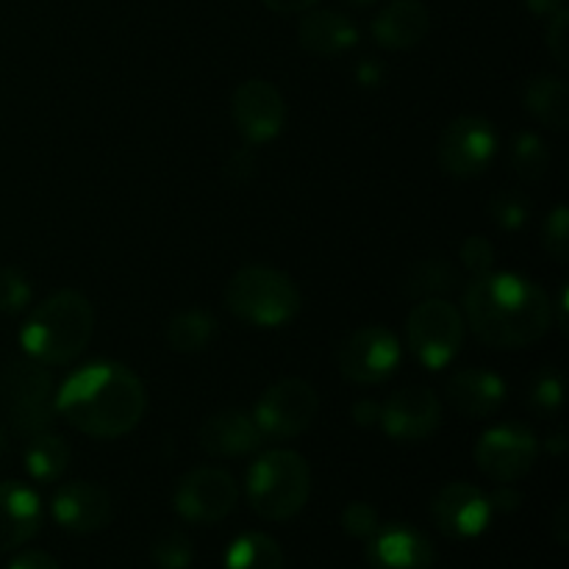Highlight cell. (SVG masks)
Segmentation results:
<instances>
[{
	"label": "cell",
	"mask_w": 569,
	"mask_h": 569,
	"mask_svg": "<svg viewBox=\"0 0 569 569\" xmlns=\"http://www.w3.org/2000/svg\"><path fill=\"white\" fill-rule=\"evenodd\" d=\"M465 322L489 348H528L553 326V303L531 278L492 270L467 283Z\"/></svg>",
	"instance_id": "obj_1"
},
{
	"label": "cell",
	"mask_w": 569,
	"mask_h": 569,
	"mask_svg": "<svg viewBox=\"0 0 569 569\" xmlns=\"http://www.w3.org/2000/svg\"><path fill=\"white\" fill-rule=\"evenodd\" d=\"M144 409V383L117 361H94L70 372L56 392V415L92 439L126 437L139 426Z\"/></svg>",
	"instance_id": "obj_2"
},
{
	"label": "cell",
	"mask_w": 569,
	"mask_h": 569,
	"mask_svg": "<svg viewBox=\"0 0 569 569\" xmlns=\"http://www.w3.org/2000/svg\"><path fill=\"white\" fill-rule=\"evenodd\" d=\"M92 333V303L76 289H61L28 315L20 331V345L37 365L61 367L76 361L89 348Z\"/></svg>",
	"instance_id": "obj_3"
},
{
	"label": "cell",
	"mask_w": 569,
	"mask_h": 569,
	"mask_svg": "<svg viewBox=\"0 0 569 569\" xmlns=\"http://www.w3.org/2000/svg\"><path fill=\"white\" fill-rule=\"evenodd\" d=\"M311 495L309 461L295 450H267L248 470V500L270 522L292 520Z\"/></svg>",
	"instance_id": "obj_4"
},
{
	"label": "cell",
	"mask_w": 569,
	"mask_h": 569,
	"mask_svg": "<svg viewBox=\"0 0 569 569\" xmlns=\"http://www.w3.org/2000/svg\"><path fill=\"white\" fill-rule=\"evenodd\" d=\"M226 303L248 326L281 328L298 317L300 292L287 272L248 264L228 281Z\"/></svg>",
	"instance_id": "obj_5"
},
{
	"label": "cell",
	"mask_w": 569,
	"mask_h": 569,
	"mask_svg": "<svg viewBox=\"0 0 569 569\" xmlns=\"http://www.w3.org/2000/svg\"><path fill=\"white\" fill-rule=\"evenodd\" d=\"M465 315L445 298H426L406 320L409 345L422 367L445 370L465 345Z\"/></svg>",
	"instance_id": "obj_6"
},
{
	"label": "cell",
	"mask_w": 569,
	"mask_h": 569,
	"mask_svg": "<svg viewBox=\"0 0 569 569\" xmlns=\"http://www.w3.org/2000/svg\"><path fill=\"white\" fill-rule=\"evenodd\" d=\"M3 403L9 420L22 437H33L53 426L56 420V383L53 376L37 361H17L6 370Z\"/></svg>",
	"instance_id": "obj_7"
},
{
	"label": "cell",
	"mask_w": 569,
	"mask_h": 569,
	"mask_svg": "<svg viewBox=\"0 0 569 569\" xmlns=\"http://www.w3.org/2000/svg\"><path fill=\"white\" fill-rule=\"evenodd\" d=\"M317 411H320L317 389L303 378H283L264 389L253 409V420L264 442H289L309 431Z\"/></svg>",
	"instance_id": "obj_8"
},
{
	"label": "cell",
	"mask_w": 569,
	"mask_h": 569,
	"mask_svg": "<svg viewBox=\"0 0 569 569\" xmlns=\"http://www.w3.org/2000/svg\"><path fill=\"white\" fill-rule=\"evenodd\" d=\"M476 465L489 481L515 483L533 470L539 459V442L531 428L520 422H503L478 437Z\"/></svg>",
	"instance_id": "obj_9"
},
{
	"label": "cell",
	"mask_w": 569,
	"mask_h": 569,
	"mask_svg": "<svg viewBox=\"0 0 569 569\" xmlns=\"http://www.w3.org/2000/svg\"><path fill=\"white\" fill-rule=\"evenodd\" d=\"M498 153V131L483 117H456L448 122L437 144L439 167L450 178H478L489 170Z\"/></svg>",
	"instance_id": "obj_10"
},
{
	"label": "cell",
	"mask_w": 569,
	"mask_h": 569,
	"mask_svg": "<svg viewBox=\"0 0 569 569\" xmlns=\"http://www.w3.org/2000/svg\"><path fill=\"white\" fill-rule=\"evenodd\" d=\"M400 339L383 326H367L350 333L339 348V372L348 381L372 387L395 376L400 367Z\"/></svg>",
	"instance_id": "obj_11"
},
{
	"label": "cell",
	"mask_w": 569,
	"mask_h": 569,
	"mask_svg": "<svg viewBox=\"0 0 569 569\" xmlns=\"http://www.w3.org/2000/svg\"><path fill=\"white\" fill-rule=\"evenodd\" d=\"M239 487L231 472L217 470V467H200V470L187 472L178 481L172 506L187 522L198 526H211L220 522L237 509Z\"/></svg>",
	"instance_id": "obj_12"
},
{
	"label": "cell",
	"mask_w": 569,
	"mask_h": 569,
	"mask_svg": "<svg viewBox=\"0 0 569 569\" xmlns=\"http://www.w3.org/2000/svg\"><path fill=\"white\" fill-rule=\"evenodd\" d=\"M231 114L237 131L253 148V144L272 142L281 133L283 122H287V103L270 81L250 78V81L239 83V89L233 92Z\"/></svg>",
	"instance_id": "obj_13"
},
{
	"label": "cell",
	"mask_w": 569,
	"mask_h": 569,
	"mask_svg": "<svg viewBox=\"0 0 569 569\" xmlns=\"http://www.w3.org/2000/svg\"><path fill=\"white\" fill-rule=\"evenodd\" d=\"M433 522L448 539H476L492 522V503L489 495L472 483H448L439 489L431 506Z\"/></svg>",
	"instance_id": "obj_14"
},
{
	"label": "cell",
	"mask_w": 569,
	"mask_h": 569,
	"mask_svg": "<svg viewBox=\"0 0 569 569\" xmlns=\"http://www.w3.org/2000/svg\"><path fill=\"white\" fill-rule=\"evenodd\" d=\"M381 428L398 442H422L442 422V403L428 387H409L395 392L381 406Z\"/></svg>",
	"instance_id": "obj_15"
},
{
	"label": "cell",
	"mask_w": 569,
	"mask_h": 569,
	"mask_svg": "<svg viewBox=\"0 0 569 569\" xmlns=\"http://www.w3.org/2000/svg\"><path fill=\"white\" fill-rule=\"evenodd\" d=\"M50 515L70 533H98L111 522V498L103 487L92 481L64 483L50 500Z\"/></svg>",
	"instance_id": "obj_16"
},
{
	"label": "cell",
	"mask_w": 569,
	"mask_h": 569,
	"mask_svg": "<svg viewBox=\"0 0 569 569\" xmlns=\"http://www.w3.org/2000/svg\"><path fill=\"white\" fill-rule=\"evenodd\" d=\"M367 565L372 569H431L433 545L411 526H381L367 539Z\"/></svg>",
	"instance_id": "obj_17"
},
{
	"label": "cell",
	"mask_w": 569,
	"mask_h": 569,
	"mask_svg": "<svg viewBox=\"0 0 569 569\" xmlns=\"http://www.w3.org/2000/svg\"><path fill=\"white\" fill-rule=\"evenodd\" d=\"M506 395H509V387L498 372L476 370V367L453 372L445 383L448 403L467 420H483V417L498 415L500 406L506 403Z\"/></svg>",
	"instance_id": "obj_18"
},
{
	"label": "cell",
	"mask_w": 569,
	"mask_h": 569,
	"mask_svg": "<svg viewBox=\"0 0 569 569\" xmlns=\"http://www.w3.org/2000/svg\"><path fill=\"white\" fill-rule=\"evenodd\" d=\"M198 442L206 453L217 456V459H239V456L256 453L264 445V437H261L253 415L239 409H226L211 415L200 426Z\"/></svg>",
	"instance_id": "obj_19"
},
{
	"label": "cell",
	"mask_w": 569,
	"mask_h": 569,
	"mask_svg": "<svg viewBox=\"0 0 569 569\" xmlns=\"http://www.w3.org/2000/svg\"><path fill=\"white\" fill-rule=\"evenodd\" d=\"M42 526V500L31 487L17 481L0 483V553L22 548Z\"/></svg>",
	"instance_id": "obj_20"
},
{
	"label": "cell",
	"mask_w": 569,
	"mask_h": 569,
	"mask_svg": "<svg viewBox=\"0 0 569 569\" xmlns=\"http://www.w3.org/2000/svg\"><path fill=\"white\" fill-rule=\"evenodd\" d=\"M431 14L422 0H392L372 20V39L387 50H409L428 37Z\"/></svg>",
	"instance_id": "obj_21"
},
{
	"label": "cell",
	"mask_w": 569,
	"mask_h": 569,
	"mask_svg": "<svg viewBox=\"0 0 569 569\" xmlns=\"http://www.w3.org/2000/svg\"><path fill=\"white\" fill-rule=\"evenodd\" d=\"M298 42L311 56H342L345 50L356 48L359 28L350 17L339 11H309L298 26Z\"/></svg>",
	"instance_id": "obj_22"
},
{
	"label": "cell",
	"mask_w": 569,
	"mask_h": 569,
	"mask_svg": "<svg viewBox=\"0 0 569 569\" xmlns=\"http://www.w3.org/2000/svg\"><path fill=\"white\" fill-rule=\"evenodd\" d=\"M522 103L542 126L565 131L569 126V87L565 78L537 76L522 89Z\"/></svg>",
	"instance_id": "obj_23"
},
{
	"label": "cell",
	"mask_w": 569,
	"mask_h": 569,
	"mask_svg": "<svg viewBox=\"0 0 569 569\" xmlns=\"http://www.w3.org/2000/svg\"><path fill=\"white\" fill-rule=\"evenodd\" d=\"M70 467V445L56 433L42 431L28 437L26 445V470L33 481L53 483Z\"/></svg>",
	"instance_id": "obj_24"
},
{
	"label": "cell",
	"mask_w": 569,
	"mask_h": 569,
	"mask_svg": "<svg viewBox=\"0 0 569 569\" xmlns=\"http://www.w3.org/2000/svg\"><path fill=\"white\" fill-rule=\"evenodd\" d=\"M217 333V320L203 309H187L167 322V342L176 353H200Z\"/></svg>",
	"instance_id": "obj_25"
},
{
	"label": "cell",
	"mask_w": 569,
	"mask_h": 569,
	"mask_svg": "<svg viewBox=\"0 0 569 569\" xmlns=\"http://www.w3.org/2000/svg\"><path fill=\"white\" fill-rule=\"evenodd\" d=\"M226 569H283V550L267 533H242L228 548Z\"/></svg>",
	"instance_id": "obj_26"
},
{
	"label": "cell",
	"mask_w": 569,
	"mask_h": 569,
	"mask_svg": "<svg viewBox=\"0 0 569 569\" xmlns=\"http://www.w3.org/2000/svg\"><path fill=\"white\" fill-rule=\"evenodd\" d=\"M459 283V270L445 259H426L415 264L406 276V295L409 298H442L445 292H453Z\"/></svg>",
	"instance_id": "obj_27"
},
{
	"label": "cell",
	"mask_w": 569,
	"mask_h": 569,
	"mask_svg": "<svg viewBox=\"0 0 569 569\" xmlns=\"http://www.w3.org/2000/svg\"><path fill=\"white\" fill-rule=\"evenodd\" d=\"M511 167L522 181H542L550 167L548 144L542 142V137L531 131L517 133L515 142H511Z\"/></svg>",
	"instance_id": "obj_28"
},
{
	"label": "cell",
	"mask_w": 569,
	"mask_h": 569,
	"mask_svg": "<svg viewBox=\"0 0 569 569\" xmlns=\"http://www.w3.org/2000/svg\"><path fill=\"white\" fill-rule=\"evenodd\" d=\"M528 400L531 409L545 417H553L565 406V376L556 367H545L531 378L528 387Z\"/></svg>",
	"instance_id": "obj_29"
},
{
	"label": "cell",
	"mask_w": 569,
	"mask_h": 569,
	"mask_svg": "<svg viewBox=\"0 0 569 569\" xmlns=\"http://www.w3.org/2000/svg\"><path fill=\"white\" fill-rule=\"evenodd\" d=\"M150 559L159 569H187L194 559V545L183 531H164L156 537Z\"/></svg>",
	"instance_id": "obj_30"
},
{
	"label": "cell",
	"mask_w": 569,
	"mask_h": 569,
	"mask_svg": "<svg viewBox=\"0 0 569 569\" xmlns=\"http://www.w3.org/2000/svg\"><path fill=\"white\" fill-rule=\"evenodd\" d=\"M33 289L22 270L17 267H0V315H22L31 306Z\"/></svg>",
	"instance_id": "obj_31"
},
{
	"label": "cell",
	"mask_w": 569,
	"mask_h": 569,
	"mask_svg": "<svg viewBox=\"0 0 569 569\" xmlns=\"http://www.w3.org/2000/svg\"><path fill=\"white\" fill-rule=\"evenodd\" d=\"M489 217L503 231H520L531 220V203L520 192H500L489 203Z\"/></svg>",
	"instance_id": "obj_32"
},
{
	"label": "cell",
	"mask_w": 569,
	"mask_h": 569,
	"mask_svg": "<svg viewBox=\"0 0 569 569\" xmlns=\"http://www.w3.org/2000/svg\"><path fill=\"white\" fill-rule=\"evenodd\" d=\"M545 250L553 256L559 264L569 261V209L567 206H556L550 217L545 220Z\"/></svg>",
	"instance_id": "obj_33"
},
{
	"label": "cell",
	"mask_w": 569,
	"mask_h": 569,
	"mask_svg": "<svg viewBox=\"0 0 569 569\" xmlns=\"http://www.w3.org/2000/svg\"><path fill=\"white\" fill-rule=\"evenodd\" d=\"M459 259L472 278L487 276L495 267V244L483 237H467L459 250Z\"/></svg>",
	"instance_id": "obj_34"
},
{
	"label": "cell",
	"mask_w": 569,
	"mask_h": 569,
	"mask_svg": "<svg viewBox=\"0 0 569 569\" xmlns=\"http://www.w3.org/2000/svg\"><path fill=\"white\" fill-rule=\"evenodd\" d=\"M342 528L348 537L367 542L381 528V520H378V511L370 503H350L342 511Z\"/></svg>",
	"instance_id": "obj_35"
},
{
	"label": "cell",
	"mask_w": 569,
	"mask_h": 569,
	"mask_svg": "<svg viewBox=\"0 0 569 569\" xmlns=\"http://www.w3.org/2000/svg\"><path fill=\"white\" fill-rule=\"evenodd\" d=\"M567 26H569V11L561 9L553 17H548V50L561 67L569 64V39H567Z\"/></svg>",
	"instance_id": "obj_36"
},
{
	"label": "cell",
	"mask_w": 569,
	"mask_h": 569,
	"mask_svg": "<svg viewBox=\"0 0 569 569\" xmlns=\"http://www.w3.org/2000/svg\"><path fill=\"white\" fill-rule=\"evenodd\" d=\"M256 176V156L250 153V148L233 150L231 159L226 161V178H231L233 183H244Z\"/></svg>",
	"instance_id": "obj_37"
},
{
	"label": "cell",
	"mask_w": 569,
	"mask_h": 569,
	"mask_svg": "<svg viewBox=\"0 0 569 569\" xmlns=\"http://www.w3.org/2000/svg\"><path fill=\"white\" fill-rule=\"evenodd\" d=\"M383 76H387V70H383V64L378 59H361L359 64H356V81L365 89L381 87Z\"/></svg>",
	"instance_id": "obj_38"
},
{
	"label": "cell",
	"mask_w": 569,
	"mask_h": 569,
	"mask_svg": "<svg viewBox=\"0 0 569 569\" xmlns=\"http://www.w3.org/2000/svg\"><path fill=\"white\" fill-rule=\"evenodd\" d=\"M489 503H492V511H503V515H511V511L520 509L522 495L517 492L511 483H500L498 492L489 495Z\"/></svg>",
	"instance_id": "obj_39"
},
{
	"label": "cell",
	"mask_w": 569,
	"mask_h": 569,
	"mask_svg": "<svg viewBox=\"0 0 569 569\" xmlns=\"http://www.w3.org/2000/svg\"><path fill=\"white\" fill-rule=\"evenodd\" d=\"M9 569H61V567L56 565L48 553H42V550H28V553L17 556V559L9 565Z\"/></svg>",
	"instance_id": "obj_40"
},
{
	"label": "cell",
	"mask_w": 569,
	"mask_h": 569,
	"mask_svg": "<svg viewBox=\"0 0 569 569\" xmlns=\"http://www.w3.org/2000/svg\"><path fill=\"white\" fill-rule=\"evenodd\" d=\"M276 14H303V11L315 9L320 0H261Z\"/></svg>",
	"instance_id": "obj_41"
},
{
	"label": "cell",
	"mask_w": 569,
	"mask_h": 569,
	"mask_svg": "<svg viewBox=\"0 0 569 569\" xmlns=\"http://www.w3.org/2000/svg\"><path fill=\"white\" fill-rule=\"evenodd\" d=\"M353 420L356 426L361 428L378 426V420H381V406L372 403V400H359V403L353 406Z\"/></svg>",
	"instance_id": "obj_42"
},
{
	"label": "cell",
	"mask_w": 569,
	"mask_h": 569,
	"mask_svg": "<svg viewBox=\"0 0 569 569\" xmlns=\"http://www.w3.org/2000/svg\"><path fill=\"white\" fill-rule=\"evenodd\" d=\"M553 537L559 545L569 542V509L567 503H561L553 515Z\"/></svg>",
	"instance_id": "obj_43"
},
{
	"label": "cell",
	"mask_w": 569,
	"mask_h": 569,
	"mask_svg": "<svg viewBox=\"0 0 569 569\" xmlns=\"http://www.w3.org/2000/svg\"><path fill=\"white\" fill-rule=\"evenodd\" d=\"M526 6L539 17H553L556 11L567 9L565 0H526Z\"/></svg>",
	"instance_id": "obj_44"
},
{
	"label": "cell",
	"mask_w": 569,
	"mask_h": 569,
	"mask_svg": "<svg viewBox=\"0 0 569 569\" xmlns=\"http://www.w3.org/2000/svg\"><path fill=\"white\" fill-rule=\"evenodd\" d=\"M545 448H548L550 453H553V456H565V453H567V448H569V442H567L565 431H556V433H550V437H548V442H545Z\"/></svg>",
	"instance_id": "obj_45"
},
{
	"label": "cell",
	"mask_w": 569,
	"mask_h": 569,
	"mask_svg": "<svg viewBox=\"0 0 569 569\" xmlns=\"http://www.w3.org/2000/svg\"><path fill=\"white\" fill-rule=\"evenodd\" d=\"M567 300H569L567 287H561L559 303H556V309H559V328H561V331H567V326H569V320H567Z\"/></svg>",
	"instance_id": "obj_46"
},
{
	"label": "cell",
	"mask_w": 569,
	"mask_h": 569,
	"mask_svg": "<svg viewBox=\"0 0 569 569\" xmlns=\"http://www.w3.org/2000/svg\"><path fill=\"white\" fill-rule=\"evenodd\" d=\"M348 6H353V9H367V6H372L376 0H345Z\"/></svg>",
	"instance_id": "obj_47"
},
{
	"label": "cell",
	"mask_w": 569,
	"mask_h": 569,
	"mask_svg": "<svg viewBox=\"0 0 569 569\" xmlns=\"http://www.w3.org/2000/svg\"><path fill=\"white\" fill-rule=\"evenodd\" d=\"M0 450H3V433H0Z\"/></svg>",
	"instance_id": "obj_48"
}]
</instances>
